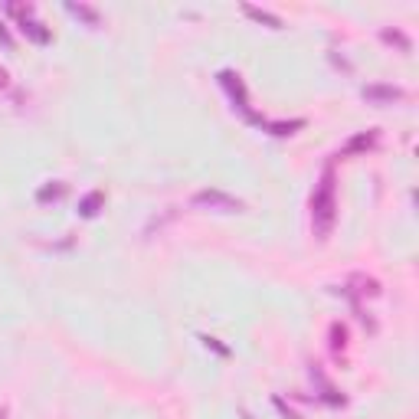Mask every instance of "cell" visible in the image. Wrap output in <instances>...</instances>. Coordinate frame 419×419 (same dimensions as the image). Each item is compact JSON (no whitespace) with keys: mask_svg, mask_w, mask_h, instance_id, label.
Masks as SVG:
<instances>
[{"mask_svg":"<svg viewBox=\"0 0 419 419\" xmlns=\"http://www.w3.org/2000/svg\"><path fill=\"white\" fill-rule=\"evenodd\" d=\"M200 341H203V344H206V347H213V351H216V354H223V357H226V354H230V347H223V344H220V341H216V337H206V334H203V337H200Z\"/></svg>","mask_w":419,"mask_h":419,"instance_id":"cell-15","label":"cell"},{"mask_svg":"<svg viewBox=\"0 0 419 419\" xmlns=\"http://www.w3.org/2000/svg\"><path fill=\"white\" fill-rule=\"evenodd\" d=\"M0 43L7 46V50H10V46H13V36H10V30H7V26H4V23H0Z\"/></svg>","mask_w":419,"mask_h":419,"instance_id":"cell-17","label":"cell"},{"mask_svg":"<svg viewBox=\"0 0 419 419\" xmlns=\"http://www.w3.org/2000/svg\"><path fill=\"white\" fill-rule=\"evenodd\" d=\"M102 206H105V194H102V190H92V194H86V197L79 200V216H86V220H95Z\"/></svg>","mask_w":419,"mask_h":419,"instance_id":"cell-8","label":"cell"},{"mask_svg":"<svg viewBox=\"0 0 419 419\" xmlns=\"http://www.w3.org/2000/svg\"><path fill=\"white\" fill-rule=\"evenodd\" d=\"M20 33L26 36V40H33V43H40V46H46L52 40V33L46 30L40 20L33 17V13H26V17H20Z\"/></svg>","mask_w":419,"mask_h":419,"instance_id":"cell-6","label":"cell"},{"mask_svg":"<svg viewBox=\"0 0 419 419\" xmlns=\"http://www.w3.org/2000/svg\"><path fill=\"white\" fill-rule=\"evenodd\" d=\"M380 40H384V43H390V46H396L400 52H410L413 50L410 36L403 33V30H390V26H384V30H380Z\"/></svg>","mask_w":419,"mask_h":419,"instance_id":"cell-11","label":"cell"},{"mask_svg":"<svg viewBox=\"0 0 419 419\" xmlns=\"http://www.w3.org/2000/svg\"><path fill=\"white\" fill-rule=\"evenodd\" d=\"M262 128H269L272 135L285 138V135H295L298 128H305V118H291V121H262Z\"/></svg>","mask_w":419,"mask_h":419,"instance_id":"cell-12","label":"cell"},{"mask_svg":"<svg viewBox=\"0 0 419 419\" xmlns=\"http://www.w3.org/2000/svg\"><path fill=\"white\" fill-rule=\"evenodd\" d=\"M66 10L72 13V17L86 20L89 26H99V23H102V13H99L95 7H89V4H72V0H69V4H66Z\"/></svg>","mask_w":419,"mask_h":419,"instance_id":"cell-10","label":"cell"},{"mask_svg":"<svg viewBox=\"0 0 419 419\" xmlns=\"http://www.w3.org/2000/svg\"><path fill=\"white\" fill-rule=\"evenodd\" d=\"M190 203L200 206V210H213V213H242V210H246V203H242V200L230 197V194H223V190H216V187L197 190Z\"/></svg>","mask_w":419,"mask_h":419,"instance_id":"cell-3","label":"cell"},{"mask_svg":"<svg viewBox=\"0 0 419 419\" xmlns=\"http://www.w3.org/2000/svg\"><path fill=\"white\" fill-rule=\"evenodd\" d=\"M376 141H380V135L376 131H360V135H354L347 145L341 147V155H360V151H370V147H376Z\"/></svg>","mask_w":419,"mask_h":419,"instance_id":"cell-7","label":"cell"},{"mask_svg":"<svg viewBox=\"0 0 419 419\" xmlns=\"http://www.w3.org/2000/svg\"><path fill=\"white\" fill-rule=\"evenodd\" d=\"M66 197V184L62 180H52V184H46V187L36 190V200L40 203H50V200H62Z\"/></svg>","mask_w":419,"mask_h":419,"instance_id":"cell-13","label":"cell"},{"mask_svg":"<svg viewBox=\"0 0 419 419\" xmlns=\"http://www.w3.org/2000/svg\"><path fill=\"white\" fill-rule=\"evenodd\" d=\"M216 79H220V86L226 89V95H230L233 108H240V111H242V118L252 121V125H262V115H256V111H252V105H249V92H246V86H242L240 72H233V69H223Z\"/></svg>","mask_w":419,"mask_h":419,"instance_id":"cell-2","label":"cell"},{"mask_svg":"<svg viewBox=\"0 0 419 419\" xmlns=\"http://www.w3.org/2000/svg\"><path fill=\"white\" fill-rule=\"evenodd\" d=\"M242 13H246L249 20H256V23H265L269 30H282V17H275V13H269V10H262V7L242 4Z\"/></svg>","mask_w":419,"mask_h":419,"instance_id":"cell-9","label":"cell"},{"mask_svg":"<svg viewBox=\"0 0 419 419\" xmlns=\"http://www.w3.org/2000/svg\"><path fill=\"white\" fill-rule=\"evenodd\" d=\"M275 406H279V413H282V416H285V419H298V413H291V410H289V406H285V403H282V400H279V396H275Z\"/></svg>","mask_w":419,"mask_h":419,"instance_id":"cell-16","label":"cell"},{"mask_svg":"<svg viewBox=\"0 0 419 419\" xmlns=\"http://www.w3.org/2000/svg\"><path fill=\"white\" fill-rule=\"evenodd\" d=\"M360 95H364V102L380 105V108H384V105H396L406 99V92H403L400 86H390V82H370V86L360 89Z\"/></svg>","mask_w":419,"mask_h":419,"instance_id":"cell-4","label":"cell"},{"mask_svg":"<svg viewBox=\"0 0 419 419\" xmlns=\"http://www.w3.org/2000/svg\"><path fill=\"white\" fill-rule=\"evenodd\" d=\"M344 341H347V328H344V325H331V347H334V351H341Z\"/></svg>","mask_w":419,"mask_h":419,"instance_id":"cell-14","label":"cell"},{"mask_svg":"<svg viewBox=\"0 0 419 419\" xmlns=\"http://www.w3.org/2000/svg\"><path fill=\"white\" fill-rule=\"evenodd\" d=\"M334 164H328L321 180H318L315 194H311V226H315L318 240H328L334 220H337V200H334Z\"/></svg>","mask_w":419,"mask_h":419,"instance_id":"cell-1","label":"cell"},{"mask_svg":"<svg viewBox=\"0 0 419 419\" xmlns=\"http://www.w3.org/2000/svg\"><path fill=\"white\" fill-rule=\"evenodd\" d=\"M0 419H7V410H0Z\"/></svg>","mask_w":419,"mask_h":419,"instance_id":"cell-18","label":"cell"},{"mask_svg":"<svg viewBox=\"0 0 419 419\" xmlns=\"http://www.w3.org/2000/svg\"><path fill=\"white\" fill-rule=\"evenodd\" d=\"M351 285H357V289H344V291L351 295L357 311H360V298H376V295H380V282H376V279H367V275H354Z\"/></svg>","mask_w":419,"mask_h":419,"instance_id":"cell-5","label":"cell"}]
</instances>
